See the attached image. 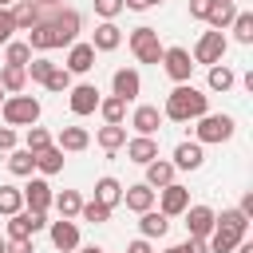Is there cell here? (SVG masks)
Returning <instances> with one entry per match:
<instances>
[{"label": "cell", "instance_id": "cell-1", "mask_svg": "<svg viewBox=\"0 0 253 253\" xmlns=\"http://www.w3.org/2000/svg\"><path fill=\"white\" fill-rule=\"evenodd\" d=\"M210 111V95L198 91L194 83H174V91L166 95V107H162V119L170 123H194Z\"/></svg>", "mask_w": 253, "mask_h": 253}, {"label": "cell", "instance_id": "cell-2", "mask_svg": "<svg viewBox=\"0 0 253 253\" xmlns=\"http://www.w3.org/2000/svg\"><path fill=\"white\" fill-rule=\"evenodd\" d=\"M43 20L51 24V32H55V47H71L75 40H79V28H83V16L75 12V8H43Z\"/></svg>", "mask_w": 253, "mask_h": 253}, {"label": "cell", "instance_id": "cell-3", "mask_svg": "<svg viewBox=\"0 0 253 253\" xmlns=\"http://www.w3.org/2000/svg\"><path fill=\"white\" fill-rule=\"evenodd\" d=\"M0 115H4V126H32V123H40V99H32V95H4V103H0Z\"/></svg>", "mask_w": 253, "mask_h": 253}, {"label": "cell", "instance_id": "cell-4", "mask_svg": "<svg viewBox=\"0 0 253 253\" xmlns=\"http://www.w3.org/2000/svg\"><path fill=\"white\" fill-rule=\"evenodd\" d=\"M233 130H237V123L229 119V115H202V119H194V142H229L233 138Z\"/></svg>", "mask_w": 253, "mask_h": 253}, {"label": "cell", "instance_id": "cell-5", "mask_svg": "<svg viewBox=\"0 0 253 253\" xmlns=\"http://www.w3.org/2000/svg\"><path fill=\"white\" fill-rule=\"evenodd\" d=\"M126 43H130V51H134V59H138V63H154V67L162 63V51H166V47L158 43V32H154L150 24L134 28V32L126 36Z\"/></svg>", "mask_w": 253, "mask_h": 253}, {"label": "cell", "instance_id": "cell-6", "mask_svg": "<svg viewBox=\"0 0 253 253\" xmlns=\"http://www.w3.org/2000/svg\"><path fill=\"white\" fill-rule=\"evenodd\" d=\"M225 47H229V40H225V32H202L198 36V43H194V51H190V59L194 63H206V67H213V63H221L225 59Z\"/></svg>", "mask_w": 253, "mask_h": 253}, {"label": "cell", "instance_id": "cell-7", "mask_svg": "<svg viewBox=\"0 0 253 253\" xmlns=\"http://www.w3.org/2000/svg\"><path fill=\"white\" fill-rule=\"evenodd\" d=\"M194 59H190V51L186 47H166L162 51V71L174 79V83H190V75H194Z\"/></svg>", "mask_w": 253, "mask_h": 253}, {"label": "cell", "instance_id": "cell-8", "mask_svg": "<svg viewBox=\"0 0 253 253\" xmlns=\"http://www.w3.org/2000/svg\"><path fill=\"white\" fill-rule=\"evenodd\" d=\"M67 95H71L67 107H71V115H79V119H83V115H95V111H99V99H103L95 83H71Z\"/></svg>", "mask_w": 253, "mask_h": 253}, {"label": "cell", "instance_id": "cell-9", "mask_svg": "<svg viewBox=\"0 0 253 253\" xmlns=\"http://www.w3.org/2000/svg\"><path fill=\"white\" fill-rule=\"evenodd\" d=\"M154 202H158V210H162L166 217H182L186 206H190V190L178 186V182H170V186H162V190L154 194Z\"/></svg>", "mask_w": 253, "mask_h": 253}, {"label": "cell", "instance_id": "cell-10", "mask_svg": "<svg viewBox=\"0 0 253 253\" xmlns=\"http://www.w3.org/2000/svg\"><path fill=\"white\" fill-rule=\"evenodd\" d=\"M47 233H51V245H55L59 253H75V249H79V225H75V217L47 221Z\"/></svg>", "mask_w": 253, "mask_h": 253}, {"label": "cell", "instance_id": "cell-11", "mask_svg": "<svg viewBox=\"0 0 253 253\" xmlns=\"http://www.w3.org/2000/svg\"><path fill=\"white\" fill-rule=\"evenodd\" d=\"M241 237H245V229H237V225H221V221H213V229H210V237H206V245H210V253H233Z\"/></svg>", "mask_w": 253, "mask_h": 253}, {"label": "cell", "instance_id": "cell-12", "mask_svg": "<svg viewBox=\"0 0 253 253\" xmlns=\"http://www.w3.org/2000/svg\"><path fill=\"white\" fill-rule=\"evenodd\" d=\"M138 91H142V75L134 71V67H119L115 75H111V95H119V99H138Z\"/></svg>", "mask_w": 253, "mask_h": 253}, {"label": "cell", "instance_id": "cell-13", "mask_svg": "<svg viewBox=\"0 0 253 253\" xmlns=\"http://www.w3.org/2000/svg\"><path fill=\"white\" fill-rule=\"evenodd\" d=\"M51 186H47V178H28V186H24V210H40V213H47L51 210Z\"/></svg>", "mask_w": 253, "mask_h": 253}, {"label": "cell", "instance_id": "cell-14", "mask_svg": "<svg viewBox=\"0 0 253 253\" xmlns=\"http://www.w3.org/2000/svg\"><path fill=\"white\" fill-rule=\"evenodd\" d=\"M63 67H67L71 75H87V71L95 67V47H91V43H83V40H75V43L67 47V59H63Z\"/></svg>", "mask_w": 253, "mask_h": 253}, {"label": "cell", "instance_id": "cell-15", "mask_svg": "<svg viewBox=\"0 0 253 253\" xmlns=\"http://www.w3.org/2000/svg\"><path fill=\"white\" fill-rule=\"evenodd\" d=\"M123 146H126V158L138 162V166H146L150 158H158V138H154V134H134V138H126Z\"/></svg>", "mask_w": 253, "mask_h": 253}, {"label": "cell", "instance_id": "cell-16", "mask_svg": "<svg viewBox=\"0 0 253 253\" xmlns=\"http://www.w3.org/2000/svg\"><path fill=\"white\" fill-rule=\"evenodd\" d=\"M186 233L190 237H210V229H213V210L210 206H186Z\"/></svg>", "mask_w": 253, "mask_h": 253}, {"label": "cell", "instance_id": "cell-17", "mask_svg": "<svg viewBox=\"0 0 253 253\" xmlns=\"http://www.w3.org/2000/svg\"><path fill=\"white\" fill-rule=\"evenodd\" d=\"M166 233H170V217L162 210H142L138 213V237L154 241V237H166Z\"/></svg>", "mask_w": 253, "mask_h": 253}, {"label": "cell", "instance_id": "cell-18", "mask_svg": "<svg viewBox=\"0 0 253 253\" xmlns=\"http://www.w3.org/2000/svg\"><path fill=\"white\" fill-rule=\"evenodd\" d=\"M55 146H59L63 154H79V150L91 146V134H87V126H59Z\"/></svg>", "mask_w": 253, "mask_h": 253}, {"label": "cell", "instance_id": "cell-19", "mask_svg": "<svg viewBox=\"0 0 253 253\" xmlns=\"http://www.w3.org/2000/svg\"><path fill=\"white\" fill-rule=\"evenodd\" d=\"M170 162H174V170H198L206 162V150H202V142H178Z\"/></svg>", "mask_w": 253, "mask_h": 253}, {"label": "cell", "instance_id": "cell-20", "mask_svg": "<svg viewBox=\"0 0 253 253\" xmlns=\"http://www.w3.org/2000/svg\"><path fill=\"white\" fill-rule=\"evenodd\" d=\"M123 43V28L115 24V20H103L99 28H95V36H91V47L95 51H115Z\"/></svg>", "mask_w": 253, "mask_h": 253}, {"label": "cell", "instance_id": "cell-21", "mask_svg": "<svg viewBox=\"0 0 253 253\" xmlns=\"http://www.w3.org/2000/svg\"><path fill=\"white\" fill-rule=\"evenodd\" d=\"M130 126H134L138 134H158V126H162V111H158V107H150V103H142V107H134Z\"/></svg>", "mask_w": 253, "mask_h": 253}, {"label": "cell", "instance_id": "cell-22", "mask_svg": "<svg viewBox=\"0 0 253 253\" xmlns=\"http://www.w3.org/2000/svg\"><path fill=\"white\" fill-rule=\"evenodd\" d=\"M233 16H237V4H233V0H210L206 24H210L213 32H225V28L233 24Z\"/></svg>", "mask_w": 253, "mask_h": 253}, {"label": "cell", "instance_id": "cell-23", "mask_svg": "<svg viewBox=\"0 0 253 253\" xmlns=\"http://www.w3.org/2000/svg\"><path fill=\"white\" fill-rule=\"evenodd\" d=\"M12 20H16V32H28L32 24L43 20V8H40L36 0H16V4H12Z\"/></svg>", "mask_w": 253, "mask_h": 253}, {"label": "cell", "instance_id": "cell-24", "mask_svg": "<svg viewBox=\"0 0 253 253\" xmlns=\"http://www.w3.org/2000/svg\"><path fill=\"white\" fill-rule=\"evenodd\" d=\"M28 47H32L36 55H47V51L55 47V32H51V24H47V20H40V24H32V28H28Z\"/></svg>", "mask_w": 253, "mask_h": 253}, {"label": "cell", "instance_id": "cell-25", "mask_svg": "<svg viewBox=\"0 0 253 253\" xmlns=\"http://www.w3.org/2000/svg\"><path fill=\"white\" fill-rule=\"evenodd\" d=\"M174 182V162L170 158H150L146 162V186L150 190H162V186H170Z\"/></svg>", "mask_w": 253, "mask_h": 253}, {"label": "cell", "instance_id": "cell-26", "mask_svg": "<svg viewBox=\"0 0 253 253\" xmlns=\"http://www.w3.org/2000/svg\"><path fill=\"white\" fill-rule=\"evenodd\" d=\"M154 194H158V190H150L146 182H138V186H126V190H123V202H126V210L142 213V210H154Z\"/></svg>", "mask_w": 253, "mask_h": 253}, {"label": "cell", "instance_id": "cell-27", "mask_svg": "<svg viewBox=\"0 0 253 253\" xmlns=\"http://www.w3.org/2000/svg\"><path fill=\"white\" fill-rule=\"evenodd\" d=\"M95 202H103L107 210H115V206L123 202V182L111 178V174H103V178L95 182Z\"/></svg>", "mask_w": 253, "mask_h": 253}, {"label": "cell", "instance_id": "cell-28", "mask_svg": "<svg viewBox=\"0 0 253 253\" xmlns=\"http://www.w3.org/2000/svg\"><path fill=\"white\" fill-rule=\"evenodd\" d=\"M95 142H99L107 154H115V150L126 142V126H123V123H103V126H99V134H95Z\"/></svg>", "mask_w": 253, "mask_h": 253}, {"label": "cell", "instance_id": "cell-29", "mask_svg": "<svg viewBox=\"0 0 253 253\" xmlns=\"http://www.w3.org/2000/svg\"><path fill=\"white\" fill-rule=\"evenodd\" d=\"M8 170H12L16 178H32V170H36V154H32L28 146H12V150H8Z\"/></svg>", "mask_w": 253, "mask_h": 253}, {"label": "cell", "instance_id": "cell-30", "mask_svg": "<svg viewBox=\"0 0 253 253\" xmlns=\"http://www.w3.org/2000/svg\"><path fill=\"white\" fill-rule=\"evenodd\" d=\"M0 87H4V95H20L28 87V71L16 67V63H4L0 67Z\"/></svg>", "mask_w": 253, "mask_h": 253}, {"label": "cell", "instance_id": "cell-31", "mask_svg": "<svg viewBox=\"0 0 253 253\" xmlns=\"http://www.w3.org/2000/svg\"><path fill=\"white\" fill-rule=\"evenodd\" d=\"M36 170L40 174H59L63 170V150L51 142V146H43V150H36Z\"/></svg>", "mask_w": 253, "mask_h": 253}, {"label": "cell", "instance_id": "cell-32", "mask_svg": "<svg viewBox=\"0 0 253 253\" xmlns=\"http://www.w3.org/2000/svg\"><path fill=\"white\" fill-rule=\"evenodd\" d=\"M32 47H28V40H8L4 43V63H16V67H28L32 63Z\"/></svg>", "mask_w": 253, "mask_h": 253}, {"label": "cell", "instance_id": "cell-33", "mask_svg": "<svg viewBox=\"0 0 253 253\" xmlns=\"http://www.w3.org/2000/svg\"><path fill=\"white\" fill-rule=\"evenodd\" d=\"M51 206L59 210V217H79V206H83V198H79V190H59V194L51 198Z\"/></svg>", "mask_w": 253, "mask_h": 253}, {"label": "cell", "instance_id": "cell-34", "mask_svg": "<svg viewBox=\"0 0 253 253\" xmlns=\"http://www.w3.org/2000/svg\"><path fill=\"white\" fill-rule=\"evenodd\" d=\"M206 83H210V91H221V95H225V91L237 83V75H233V67H225V63H213Z\"/></svg>", "mask_w": 253, "mask_h": 253}, {"label": "cell", "instance_id": "cell-35", "mask_svg": "<svg viewBox=\"0 0 253 253\" xmlns=\"http://www.w3.org/2000/svg\"><path fill=\"white\" fill-rule=\"evenodd\" d=\"M99 115H103V123H123L126 119V99H119V95L99 99Z\"/></svg>", "mask_w": 253, "mask_h": 253}, {"label": "cell", "instance_id": "cell-36", "mask_svg": "<svg viewBox=\"0 0 253 253\" xmlns=\"http://www.w3.org/2000/svg\"><path fill=\"white\" fill-rule=\"evenodd\" d=\"M20 210H24V190H20V186H0V213L12 217V213H20Z\"/></svg>", "mask_w": 253, "mask_h": 253}, {"label": "cell", "instance_id": "cell-37", "mask_svg": "<svg viewBox=\"0 0 253 253\" xmlns=\"http://www.w3.org/2000/svg\"><path fill=\"white\" fill-rule=\"evenodd\" d=\"M229 28H233V40L237 43H253V12H237Z\"/></svg>", "mask_w": 253, "mask_h": 253}, {"label": "cell", "instance_id": "cell-38", "mask_svg": "<svg viewBox=\"0 0 253 253\" xmlns=\"http://www.w3.org/2000/svg\"><path fill=\"white\" fill-rule=\"evenodd\" d=\"M79 217H83V221H91V225H103V221H111V210H107L103 202H95V198H91V202H83V206H79Z\"/></svg>", "mask_w": 253, "mask_h": 253}, {"label": "cell", "instance_id": "cell-39", "mask_svg": "<svg viewBox=\"0 0 253 253\" xmlns=\"http://www.w3.org/2000/svg\"><path fill=\"white\" fill-rule=\"evenodd\" d=\"M43 87H47V91H55V95H59V91H71V71H67L63 63H55V67H51V75L43 79Z\"/></svg>", "mask_w": 253, "mask_h": 253}, {"label": "cell", "instance_id": "cell-40", "mask_svg": "<svg viewBox=\"0 0 253 253\" xmlns=\"http://www.w3.org/2000/svg\"><path fill=\"white\" fill-rule=\"evenodd\" d=\"M51 67H55V63H51L47 55H32V63H28L24 71H28V79H32V83H43V79L51 75Z\"/></svg>", "mask_w": 253, "mask_h": 253}, {"label": "cell", "instance_id": "cell-41", "mask_svg": "<svg viewBox=\"0 0 253 253\" xmlns=\"http://www.w3.org/2000/svg\"><path fill=\"white\" fill-rule=\"evenodd\" d=\"M24 146H28L32 154H36V150H43V146H51V134H47L43 126H36V123H32V126H28V138H24Z\"/></svg>", "mask_w": 253, "mask_h": 253}, {"label": "cell", "instance_id": "cell-42", "mask_svg": "<svg viewBox=\"0 0 253 253\" xmlns=\"http://www.w3.org/2000/svg\"><path fill=\"white\" fill-rule=\"evenodd\" d=\"M213 221H221V225H237V229H249V217H245L241 210H221V213H213Z\"/></svg>", "mask_w": 253, "mask_h": 253}, {"label": "cell", "instance_id": "cell-43", "mask_svg": "<svg viewBox=\"0 0 253 253\" xmlns=\"http://www.w3.org/2000/svg\"><path fill=\"white\" fill-rule=\"evenodd\" d=\"M123 12V0H95V16L99 20H115Z\"/></svg>", "mask_w": 253, "mask_h": 253}, {"label": "cell", "instance_id": "cell-44", "mask_svg": "<svg viewBox=\"0 0 253 253\" xmlns=\"http://www.w3.org/2000/svg\"><path fill=\"white\" fill-rule=\"evenodd\" d=\"M16 32V20H12V8H0V43H8Z\"/></svg>", "mask_w": 253, "mask_h": 253}, {"label": "cell", "instance_id": "cell-45", "mask_svg": "<svg viewBox=\"0 0 253 253\" xmlns=\"http://www.w3.org/2000/svg\"><path fill=\"white\" fill-rule=\"evenodd\" d=\"M178 253H210V245H206V237H186L182 245H174Z\"/></svg>", "mask_w": 253, "mask_h": 253}, {"label": "cell", "instance_id": "cell-46", "mask_svg": "<svg viewBox=\"0 0 253 253\" xmlns=\"http://www.w3.org/2000/svg\"><path fill=\"white\" fill-rule=\"evenodd\" d=\"M4 253H36V245H32V237H12Z\"/></svg>", "mask_w": 253, "mask_h": 253}, {"label": "cell", "instance_id": "cell-47", "mask_svg": "<svg viewBox=\"0 0 253 253\" xmlns=\"http://www.w3.org/2000/svg\"><path fill=\"white\" fill-rule=\"evenodd\" d=\"M16 146V130L12 126H0V150H12Z\"/></svg>", "mask_w": 253, "mask_h": 253}, {"label": "cell", "instance_id": "cell-48", "mask_svg": "<svg viewBox=\"0 0 253 253\" xmlns=\"http://www.w3.org/2000/svg\"><path fill=\"white\" fill-rule=\"evenodd\" d=\"M206 12H210V0H190V16L194 20H206Z\"/></svg>", "mask_w": 253, "mask_h": 253}, {"label": "cell", "instance_id": "cell-49", "mask_svg": "<svg viewBox=\"0 0 253 253\" xmlns=\"http://www.w3.org/2000/svg\"><path fill=\"white\" fill-rule=\"evenodd\" d=\"M154 4H162V0H123V8H130V12H146Z\"/></svg>", "mask_w": 253, "mask_h": 253}, {"label": "cell", "instance_id": "cell-50", "mask_svg": "<svg viewBox=\"0 0 253 253\" xmlns=\"http://www.w3.org/2000/svg\"><path fill=\"white\" fill-rule=\"evenodd\" d=\"M126 253H154V249H150V241H146V237H134V241L126 245Z\"/></svg>", "mask_w": 253, "mask_h": 253}, {"label": "cell", "instance_id": "cell-51", "mask_svg": "<svg viewBox=\"0 0 253 253\" xmlns=\"http://www.w3.org/2000/svg\"><path fill=\"white\" fill-rule=\"evenodd\" d=\"M237 210H241V213L253 221V190H249V194H241V206H237Z\"/></svg>", "mask_w": 253, "mask_h": 253}, {"label": "cell", "instance_id": "cell-52", "mask_svg": "<svg viewBox=\"0 0 253 253\" xmlns=\"http://www.w3.org/2000/svg\"><path fill=\"white\" fill-rule=\"evenodd\" d=\"M233 253H253V241H245V237H241V241H237V249H233Z\"/></svg>", "mask_w": 253, "mask_h": 253}, {"label": "cell", "instance_id": "cell-53", "mask_svg": "<svg viewBox=\"0 0 253 253\" xmlns=\"http://www.w3.org/2000/svg\"><path fill=\"white\" fill-rule=\"evenodd\" d=\"M75 253H107V249H99V245H79Z\"/></svg>", "mask_w": 253, "mask_h": 253}, {"label": "cell", "instance_id": "cell-54", "mask_svg": "<svg viewBox=\"0 0 253 253\" xmlns=\"http://www.w3.org/2000/svg\"><path fill=\"white\" fill-rule=\"evenodd\" d=\"M36 4H40V8H59L63 0H36Z\"/></svg>", "mask_w": 253, "mask_h": 253}, {"label": "cell", "instance_id": "cell-55", "mask_svg": "<svg viewBox=\"0 0 253 253\" xmlns=\"http://www.w3.org/2000/svg\"><path fill=\"white\" fill-rule=\"evenodd\" d=\"M4 249H8V237H0V253H4Z\"/></svg>", "mask_w": 253, "mask_h": 253}, {"label": "cell", "instance_id": "cell-56", "mask_svg": "<svg viewBox=\"0 0 253 253\" xmlns=\"http://www.w3.org/2000/svg\"><path fill=\"white\" fill-rule=\"evenodd\" d=\"M12 4H16V0H0V8H12Z\"/></svg>", "mask_w": 253, "mask_h": 253}, {"label": "cell", "instance_id": "cell-57", "mask_svg": "<svg viewBox=\"0 0 253 253\" xmlns=\"http://www.w3.org/2000/svg\"><path fill=\"white\" fill-rule=\"evenodd\" d=\"M162 253H178V249H174V245H170V249H162Z\"/></svg>", "mask_w": 253, "mask_h": 253}, {"label": "cell", "instance_id": "cell-58", "mask_svg": "<svg viewBox=\"0 0 253 253\" xmlns=\"http://www.w3.org/2000/svg\"><path fill=\"white\" fill-rule=\"evenodd\" d=\"M0 103H4V87H0Z\"/></svg>", "mask_w": 253, "mask_h": 253}]
</instances>
